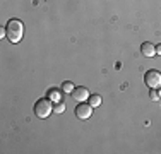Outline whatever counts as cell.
Here are the masks:
<instances>
[{
    "label": "cell",
    "mask_w": 161,
    "mask_h": 154,
    "mask_svg": "<svg viewBox=\"0 0 161 154\" xmlns=\"http://www.w3.org/2000/svg\"><path fill=\"white\" fill-rule=\"evenodd\" d=\"M5 31H7V40L10 43H19L24 36V24L19 19H10L5 26Z\"/></svg>",
    "instance_id": "cell-1"
},
{
    "label": "cell",
    "mask_w": 161,
    "mask_h": 154,
    "mask_svg": "<svg viewBox=\"0 0 161 154\" xmlns=\"http://www.w3.org/2000/svg\"><path fill=\"white\" fill-rule=\"evenodd\" d=\"M53 110H55V108H53L52 99H40V101L34 105V115H36L38 118H48Z\"/></svg>",
    "instance_id": "cell-2"
},
{
    "label": "cell",
    "mask_w": 161,
    "mask_h": 154,
    "mask_svg": "<svg viewBox=\"0 0 161 154\" xmlns=\"http://www.w3.org/2000/svg\"><path fill=\"white\" fill-rule=\"evenodd\" d=\"M144 82L147 87H151V89H158L161 87V72L158 70H147L144 75Z\"/></svg>",
    "instance_id": "cell-3"
},
{
    "label": "cell",
    "mask_w": 161,
    "mask_h": 154,
    "mask_svg": "<svg viewBox=\"0 0 161 154\" xmlns=\"http://www.w3.org/2000/svg\"><path fill=\"white\" fill-rule=\"evenodd\" d=\"M91 115H93V106L86 105V103H79V106L75 108V117L79 120H87V118H91Z\"/></svg>",
    "instance_id": "cell-4"
},
{
    "label": "cell",
    "mask_w": 161,
    "mask_h": 154,
    "mask_svg": "<svg viewBox=\"0 0 161 154\" xmlns=\"http://www.w3.org/2000/svg\"><path fill=\"white\" fill-rule=\"evenodd\" d=\"M70 94H72V98H74L75 101H79V103H84L86 99H89V96H91L89 91H87L86 87H82V86H80V87H74V91H72Z\"/></svg>",
    "instance_id": "cell-5"
},
{
    "label": "cell",
    "mask_w": 161,
    "mask_h": 154,
    "mask_svg": "<svg viewBox=\"0 0 161 154\" xmlns=\"http://www.w3.org/2000/svg\"><path fill=\"white\" fill-rule=\"evenodd\" d=\"M141 53H142L144 57H154L156 55V46L151 45V43H142V46H141Z\"/></svg>",
    "instance_id": "cell-6"
},
{
    "label": "cell",
    "mask_w": 161,
    "mask_h": 154,
    "mask_svg": "<svg viewBox=\"0 0 161 154\" xmlns=\"http://www.w3.org/2000/svg\"><path fill=\"white\" fill-rule=\"evenodd\" d=\"M48 98L52 99L53 103L62 101V96H60V91H58V89H50V91H48Z\"/></svg>",
    "instance_id": "cell-7"
},
{
    "label": "cell",
    "mask_w": 161,
    "mask_h": 154,
    "mask_svg": "<svg viewBox=\"0 0 161 154\" xmlns=\"http://www.w3.org/2000/svg\"><path fill=\"white\" fill-rule=\"evenodd\" d=\"M89 105L93 108L99 106V105H101V96H99V94H91L89 96Z\"/></svg>",
    "instance_id": "cell-8"
},
{
    "label": "cell",
    "mask_w": 161,
    "mask_h": 154,
    "mask_svg": "<svg viewBox=\"0 0 161 154\" xmlns=\"http://www.w3.org/2000/svg\"><path fill=\"white\" fill-rule=\"evenodd\" d=\"M62 91H64V92H72V91H74V84L69 82V80H65L64 86H62Z\"/></svg>",
    "instance_id": "cell-9"
},
{
    "label": "cell",
    "mask_w": 161,
    "mask_h": 154,
    "mask_svg": "<svg viewBox=\"0 0 161 154\" xmlns=\"http://www.w3.org/2000/svg\"><path fill=\"white\" fill-rule=\"evenodd\" d=\"M53 111H57V113H64V111H65V103L64 101H58Z\"/></svg>",
    "instance_id": "cell-10"
},
{
    "label": "cell",
    "mask_w": 161,
    "mask_h": 154,
    "mask_svg": "<svg viewBox=\"0 0 161 154\" xmlns=\"http://www.w3.org/2000/svg\"><path fill=\"white\" fill-rule=\"evenodd\" d=\"M151 98L154 99V101H158V99H159V96H158V92H156V89L151 91Z\"/></svg>",
    "instance_id": "cell-11"
},
{
    "label": "cell",
    "mask_w": 161,
    "mask_h": 154,
    "mask_svg": "<svg viewBox=\"0 0 161 154\" xmlns=\"http://www.w3.org/2000/svg\"><path fill=\"white\" fill-rule=\"evenodd\" d=\"M156 55H161V45L156 46Z\"/></svg>",
    "instance_id": "cell-12"
}]
</instances>
